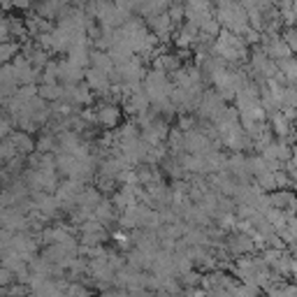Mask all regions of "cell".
Segmentation results:
<instances>
[{"instance_id":"obj_2","label":"cell","mask_w":297,"mask_h":297,"mask_svg":"<svg viewBox=\"0 0 297 297\" xmlns=\"http://www.w3.org/2000/svg\"><path fill=\"white\" fill-rule=\"evenodd\" d=\"M10 283H12V272H10V269L3 267V269H0V288L10 286Z\"/></svg>"},{"instance_id":"obj_1","label":"cell","mask_w":297,"mask_h":297,"mask_svg":"<svg viewBox=\"0 0 297 297\" xmlns=\"http://www.w3.org/2000/svg\"><path fill=\"white\" fill-rule=\"evenodd\" d=\"M65 297H88L86 288H82L79 283H72V286L68 288V292H65Z\"/></svg>"}]
</instances>
